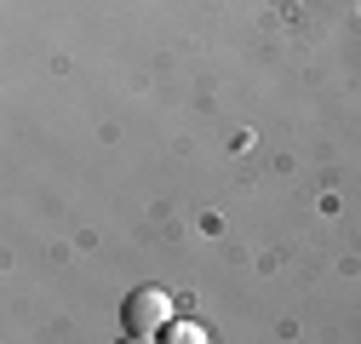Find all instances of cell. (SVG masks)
Listing matches in <instances>:
<instances>
[{
    "label": "cell",
    "mask_w": 361,
    "mask_h": 344,
    "mask_svg": "<svg viewBox=\"0 0 361 344\" xmlns=\"http://www.w3.org/2000/svg\"><path fill=\"white\" fill-rule=\"evenodd\" d=\"M121 327L126 338H161L172 327V298L166 287H132L126 305H121Z\"/></svg>",
    "instance_id": "6da1fadb"
},
{
    "label": "cell",
    "mask_w": 361,
    "mask_h": 344,
    "mask_svg": "<svg viewBox=\"0 0 361 344\" xmlns=\"http://www.w3.org/2000/svg\"><path fill=\"white\" fill-rule=\"evenodd\" d=\"M161 338H172V344H207V327H201V321H178V316H172V327H166Z\"/></svg>",
    "instance_id": "7a4b0ae2"
}]
</instances>
